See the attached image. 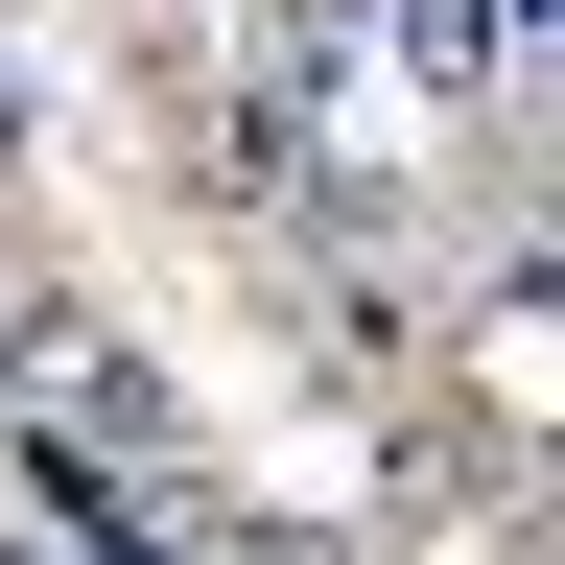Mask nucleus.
<instances>
[{
	"label": "nucleus",
	"mask_w": 565,
	"mask_h": 565,
	"mask_svg": "<svg viewBox=\"0 0 565 565\" xmlns=\"http://www.w3.org/2000/svg\"><path fill=\"white\" fill-rule=\"evenodd\" d=\"M24 118H47V95H24V47H0V166H24Z\"/></svg>",
	"instance_id": "39448f33"
},
{
	"label": "nucleus",
	"mask_w": 565,
	"mask_h": 565,
	"mask_svg": "<svg viewBox=\"0 0 565 565\" xmlns=\"http://www.w3.org/2000/svg\"><path fill=\"white\" fill-rule=\"evenodd\" d=\"M282 166H307V141H282L259 95H189V118H166V189H212V212H259Z\"/></svg>",
	"instance_id": "f03ea898"
},
{
	"label": "nucleus",
	"mask_w": 565,
	"mask_h": 565,
	"mask_svg": "<svg viewBox=\"0 0 565 565\" xmlns=\"http://www.w3.org/2000/svg\"><path fill=\"white\" fill-rule=\"evenodd\" d=\"M47 330H71V282H0V401L47 377Z\"/></svg>",
	"instance_id": "20e7f679"
},
{
	"label": "nucleus",
	"mask_w": 565,
	"mask_h": 565,
	"mask_svg": "<svg viewBox=\"0 0 565 565\" xmlns=\"http://www.w3.org/2000/svg\"><path fill=\"white\" fill-rule=\"evenodd\" d=\"M401 353H424V307H401V282H307V377H330V401H377Z\"/></svg>",
	"instance_id": "7ed1b4c3"
},
{
	"label": "nucleus",
	"mask_w": 565,
	"mask_h": 565,
	"mask_svg": "<svg viewBox=\"0 0 565 565\" xmlns=\"http://www.w3.org/2000/svg\"><path fill=\"white\" fill-rule=\"evenodd\" d=\"M353 47H377L424 118H494V95H519V0H353Z\"/></svg>",
	"instance_id": "f257e3e1"
}]
</instances>
